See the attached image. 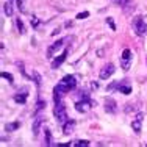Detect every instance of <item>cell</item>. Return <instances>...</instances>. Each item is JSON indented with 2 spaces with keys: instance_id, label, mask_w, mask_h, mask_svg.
<instances>
[{
  "instance_id": "1",
  "label": "cell",
  "mask_w": 147,
  "mask_h": 147,
  "mask_svg": "<svg viewBox=\"0 0 147 147\" xmlns=\"http://www.w3.org/2000/svg\"><path fill=\"white\" fill-rule=\"evenodd\" d=\"M133 25V30H135V33L138 34V36H146L147 34V24L144 22V17H135L131 22Z\"/></svg>"
},
{
  "instance_id": "2",
  "label": "cell",
  "mask_w": 147,
  "mask_h": 147,
  "mask_svg": "<svg viewBox=\"0 0 147 147\" xmlns=\"http://www.w3.org/2000/svg\"><path fill=\"white\" fill-rule=\"evenodd\" d=\"M53 114H55V119H57L58 124H64V122L67 121V114H66V105L63 103V102L55 103Z\"/></svg>"
},
{
  "instance_id": "3",
  "label": "cell",
  "mask_w": 147,
  "mask_h": 147,
  "mask_svg": "<svg viewBox=\"0 0 147 147\" xmlns=\"http://www.w3.org/2000/svg\"><path fill=\"white\" fill-rule=\"evenodd\" d=\"M92 107H96V102H92V100H89V99H82L75 103V110L78 111V113H88Z\"/></svg>"
},
{
  "instance_id": "4",
  "label": "cell",
  "mask_w": 147,
  "mask_h": 147,
  "mask_svg": "<svg viewBox=\"0 0 147 147\" xmlns=\"http://www.w3.org/2000/svg\"><path fill=\"white\" fill-rule=\"evenodd\" d=\"M114 71H116V67H114L113 63H108V64H105L103 67L100 69V72H99L100 80H107V78H110V77L114 74Z\"/></svg>"
},
{
  "instance_id": "5",
  "label": "cell",
  "mask_w": 147,
  "mask_h": 147,
  "mask_svg": "<svg viewBox=\"0 0 147 147\" xmlns=\"http://www.w3.org/2000/svg\"><path fill=\"white\" fill-rule=\"evenodd\" d=\"M130 64H131V50L125 49V50L122 52V57H121V67L124 69V71H128Z\"/></svg>"
},
{
  "instance_id": "6",
  "label": "cell",
  "mask_w": 147,
  "mask_h": 147,
  "mask_svg": "<svg viewBox=\"0 0 147 147\" xmlns=\"http://www.w3.org/2000/svg\"><path fill=\"white\" fill-rule=\"evenodd\" d=\"M142 119H144V114H142V113H138L135 117H133V121H131V130L135 131L136 135H139V133H141Z\"/></svg>"
},
{
  "instance_id": "7",
  "label": "cell",
  "mask_w": 147,
  "mask_h": 147,
  "mask_svg": "<svg viewBox=\"0 0 147 147\" xmlns=\"http://www.w3.org/2000/svg\"><path fill=\"white\" fill-rule=\"evenodd\" d=\"M105 111L107 113H110V114H116L117 113V103H116V100L114 99H105Z\"/></svg>"
},
{
  "instance_id": "8",
  "label": "cell",
  "mask_w": 147,
  "mask_h": 147,
  "mask_svg": "<svg viewBox=\"0 0 147 147\" xmlns=\"http://www.w3.org/2000/svg\"><path fill=\"white\" fill-rule=\"evenodd\" d=\"M67 55H69V49H66V50L63 52L61 55H58V57L53 59V63H52V67H53V69H58L59 66H61L63 63L66 61V58H67Z\"/></svg>"
},
{
  "instance_id": "9",
  "label": "cell",
  "mask_w": 147,
  "mask_h": 147,
  "mask_svg": "<svg viewBox=\"0 0 147 147\" xmlns=\"http://www.w3.org/2000/svg\"><path fill=\"white\" fill-rule=\"evenodd\" d=\"M64 42H66V39H58L53 45H50V47L47 49V58H52V57H53V53H55L57 50H59V49L64 45Z\"/></svg>"
},
{
  "instance_id": "10",
  "label": "cell",
  "mask_w": 147,
  "mask_h": 147,
  "mask_svg": "<svg viewBox=\"0 0 147 147\" xmlns=\"http://www.w3.org/2000/svg\"><path fill=\"white\" fill-rule=\"evenodd\" d=\"M117 91L122 94H125V96H127V94H131V83L128 82V80H122L117 86Z\"/></svg>"
},
{
  "instance_id": "11",
  "label": "cell",
  "mask_w": 147,
  "mask_h": 147,
  "mask_svg": "<svg viewBox=\"0 0 147 147\" xmlns=\"http://www.w3.org/2000/svg\"><path fill=\"white\" fill-rule=\"evenodd\" d=\"M42 122H44V117L42 116H36V117H34V121H33V135L34 136L39 135V130H41Z\"/></svg>"
},
{
  "instance_id": "12",
  "label": "cell",
  "mask_w": 147,
  "mask_h": 147,
  "mask_svg": "<svg viewBox=\"0 0 147 147\" xmlns=\"http://www.w3.org/2000/svg\"><path fill=\"white\" fill-rule=\"evenodd\" d=\"M74 128H75V121H66L64 124H63V133H64V135H71V133L74 131Z\"/></svg>"
},
{
  "instance_id": "13",
  "label": "cell",
  "mask_w": 147,
  "mask_h": 147,
  "mask_svg": "<svg viewBox=\"0 0 147 147\" xmlns=\"http://www.w3.org/2000/svg\"><path fill=\"white\" fill-rule=\"evenodd\" d=\"M27 96H28V92H27V89H24L22 92H19V94H16L14 96V100L17 103H20V105H24L27 102Z\"/></svg>"
},
{
  "instance_id": "14",
  "label": "cell",
  "mask_w": 147,
  "mask_h": 147,
  "mask_svg": "<svg viewBox=\"0 0 147 147\" xmlns=\"http://www.w3.org/2000/svg\"><path fill=\"white\" fill-rule=\"evenodd\" d=\"M20 128V122L16 121V122H8V124L5 125V130L6 131H16Z\"/></svg>"
},
{
  "instance_id": "15",
  "label": "cell",
  "mask_w": 147,
  "mask_h": 147,
  "mask_svg": "<svg viewBox=\"0 0 147 147\" xmlns=\"http://www.w3.org/2000/svg\"><path fill=\"white\" fill-rule=\"evenodd\" d=\"M3 11H5V14L8 16V17L13 16V5H11V2H9V0L3 3Z\"/></svg>"
},
{
  "instance_id": "16",
  "label": "cell",
  "mask_w": 147,
  "mask_h": 147,
  "mask_svg": "<svg viewBox=\"0 0 147 147\" xmlns=\"http://www.w3.org/2000/svg\"><path fill=\"white\" fill-rule=\"evenodd\" d=\"M44 135H45V146H52V131L49 128H44Z\"/></svg>"
},
{
  "instance_id": "17",
  "label": "cell",
  "mask_w": 147,
  "mask_h": 147,
  "mask_svg": "<svg viewBox=\"0 0 147 147\" xmlns=\"http://www.w3.org/2000/svg\"><path fill=\"white\" fill-rule=\"evenodd\" d=\"M45 105H47V103H45V100H38V103H36V108H34V113H39V111H42V110H45Z\"/></svg>"
},
{
  "instance_id": "18",
  "label": "cell",
  "mask_w": 147,
  "mask_h": 147,
  "mask_svg": "<svg viewBox=\"0 0 147 147\" xmlns=\"http://www.w3.org/2000/svg\"><path fill=\"white\" fill-rule=\"evenodd\" d=\"M16 27H17V30H19V33H20V34L25 33V27H24V22L19 19V17L16 19Z\"/></svg>"
},
{
  "instance_id": "19",
  "label": "cell",
  "mask_w": 147,
  "mask_h": 147,
  "mask_svg": "<svg viewBox=\"0 0 147 147\" xmlns=\"http://www.w3.org/2000/svg\"><path fill=\"white\" fill-rule=\"evenodd\" d=\"M111 2H113L114 5H119L121 8H124V6H127L128 3H131V0H111Z\"/></svg>"
},
{
  "instance_id": "20",
  "label": "cell",
  "mask_w": 147,
  "mask_h": 147,
  "mask_svg": "<svg viewBox=\"0 0 147 147\" xmlns=\"http://www.w3.org/2000/svg\"><path fill=\"white\" fill-rule=\"evenodd\" d=\"M2 78L8 80V83H14V77H13L9 72H2Z\"/></svg>"
},
{
  "instance_id": "21",
  "label": "cell",
  "mask_w": 147,
  "mask_h": 147,
  "mask_svg": "<svg viewBox=\"0 0 147 147\" xmlns=\"http://www.w3.org/2000/svg\"><path fill=\"white\" fill-rule=\"evenodd\" d=\"M71 146H78V147H88L89 146V141H86V139H83V141H74Z\"/></svg>"
},
{
  "instance_id": "22",
  "label": "cell",
  "mask_w": 147,
  "mask_h": 147,
  "mask_svg": "<svg viewBox=\"0 0 147 147\" xmlns=\"http://www.w3.org/2000/svg\"><path fill=\"white\" fill-rule=\"evenodd\" d=\"M135 110H136V105H133V103H127L124 108L125 113H131V111H135Z\"/></svg>"
},
{
  "instance_id": "23",
  "label": "cell",
  "mask_w": 147,
  "mask_h": 147,
  "mask_svg": "<svg viewBox=\"0 0 147 147\" xmlns=\"http://www.w3.org/2000/svg\"><path fill=\"white\" fill-rule=\"evenodd\" d=\"M33 78H34V83H36V86L39 88L41 86V75L38 72H33Z\"/></svg>"
},
{
  "instance_id": "24",
  "label": "cell",
  "mask_w": 147,
  "mask_h": 147,
  "mask_svg": "<svg viewBox=\"0 0 147 147\" xmlns=\"http://www.w3.org/2000/svg\"><path fill=\"white\" fill-rule=\"evenodd\" d=\"M107 24L110 25V28H111V30H116V25H114V20L111 19V17H107Z\"/></svg>"
},
{
  "instance_id": "25",
  "label": "cell",
  "mask_w": 147,
  "mask_h": 147,
  "mask_svg": "<svg viewBox=\"0 0 147 147\" xmlns=\"http://www.w3.org/2000/svg\"><path fill=\"white\" fill-rule=\"evenodd\" d=\"M88 16H89V13H88V11H83V13H78V14H77V19L82 20V19H86Z\"/></svg>"
},
{
  "instance_id": "26",
  "label": "cell",
  "mask_w": 147,
  "mask_h": 147,
  "mask_svg": "<svg viewBox=\"0 0 147 147\" xmlns=\"http://www.w3.org/2000/svg\"><path fill=\"white\" fill-rule=\"evenodd\" d=\"M38 25H39V19H38L36 16H33V17H31V27H34V28H36Z\"/></svg>"
},
{
  "instance_id": "27",
  "label": "cell",
  "mask_w": 147,
  "mask_h": 147,
  "mask_svg": "<svg viewBox=\"0 0 147 147\" xmlns=\"http://www.w3.org/2000/svg\"><path fill=\"white\" fill-rule=\"evenodd\" d=\"M119 83H121V82H114V83H111V85H108V91H113V89H116L117 88V86H119Z\"/></svg>"
},
{
  "instance_id": "28",
  "label": "cell",
  "mask_w": 147,
  "mask_h": 147,
  "mask_svg": "<svg viewBox=\"0 0 147 147\" xmlns=\"http://www.w3.org/2000/svg\"><path fill=\"white\" fill-rule=\"evenodd\" d=\"M82 99H89V92L88 91H80V94H78Z\"/></svg>"
},
{
  "instance_id": "29",
  "label": "cell",
  "mask_w": 147,
  "mask_h": 147,
  "mask_svg": "<svg viewBox=\"0 0 147 147\" xmlns=\"http://www.w3.org/2000/svg\"><path fill=\"white\" fill-rule=\"evenodd\" d=\"M14 2H16V5H17V8H19L20 9V11H25V8H24V5H22V0H14Z\"/></svg>"
},
{
  "instance_id": "30",
  "label": "cell",
  "mask_w": 147,
  "mask_h": 147,
  "mask_svg": "<svg viewBox=\"0 0 147 147\" xmlns=\"http://www.w3.org/2000/svg\"><path fill=\"white\" fill-rule=\"evenodd\" d=\"M91 88H92V89H97V88H99V85H97V83H91Z\"/></svg>"
},
{
  "instance_id": "31",
  "label": "cell",
  "mask_w": 147,
  "mask_h": 147,
  "mask_svg": "<svg viewBox=\"0 0 147 147\" xmlns=\"http://www.w3.org/2000/svg\"><path fill=\"white\" fill-rule=\"evenodd\" d=\"M58 33H59V28H57V30H55V31H53V33H52V34H53V36H57Z\"/></svg>"
}]
</instances>
